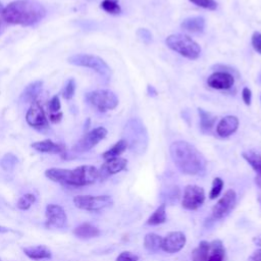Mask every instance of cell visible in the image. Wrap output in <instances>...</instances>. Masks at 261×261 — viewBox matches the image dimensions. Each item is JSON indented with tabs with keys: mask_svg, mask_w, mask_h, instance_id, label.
Segmentation results:
<instances>
[{
	"mask_svg": "<svg viewBox=\"0 0 261 261\" xmlns=\"http://www.w3.org/2000/svg\"><path fill=\"white\" fill-rule=\"evenodd\" d=\"M23 253L33 260H44L50 259L52 257L51 250L44 245H36V246H29L23 248Z\"/></svg>",
	"mask_w": 261,
	"mask_h": 261,
	"instance_id": "cell-19",
	"label": "cell"
},
{
	"mask_svg": "<svg viewBox=\"0 0 261 261\" xmlns=\"http://www.w3.org/2000/svg\"><path fill=\"white\" fill-rule=\"evenodd\" d=\"M182 30L190 33H201L205 28V19L202 16H192L185 18L180 23Z\"/></svg>",
	"mask_w": 261,
	"mask_h": 261,
	"instance_id": "cell-21",
	"label": "cell"
},
{
	"mask_svg": "<svg viewBox=\"0 0 261 261\" xmlns=\"http://www.w3.org/2000/svg\"><path fill=\"white\" fill-rule=\"evenodd\" d=\"M74 236L82 239H90V238H96L100 234V230L98 227L94 226L91 223H82L77 225L73 229Z\"/></svg>",
	"mask_w": 261,
	"mask_h": 261,
	"instance_id": "cell-22",
	"label": "cell"
},
{
	"mask_svg": "<svg viewBox=\"0 0 261 261\" xmlns=\"http://www.w3.org/2000/svg\"><path fill=\"white\" fill-rule=\"evenodd\" d=\"M205 202V191L196 185H189L185 188L181 206L187 210H197Z\"/></svg>",
	"mask_w": 261,
	"mask_h": 261,
	"instance_id": "cell-9",
	"label": "cell"
},
{
	"mask_svg": "<svg viewBox=\"0 0 261 261\" xmlns=\"http://www.w3.org/2000/svg\"><path fill=\"white\" fill-rule=\"evenodd\" d=\"M253 242L255 243V245H256V246L261 247V234H259V236L255 237V238L253 239Z\"/></svg>",
	"mask_w": 261,
	"mask_h": 261,
	"instance_id": "cell-43",
	"label": "cell"
},
{
	"mask_svg": "<svg viewBox=\"0 0 261 261\" xmlns=\"http://www.w3.org/2000/svg\"><path fill=\"white\" fill-rule=\"evenodd\" d=\"M45 175L52 181L70 187H84L94 184L99 178V170L93 165H81L74 169L49 168Z\"/></svg>",
	"mask_w": 261,
	"mask_h": 261,
	"instance_id": "cell-3",
	"label": "cell"
},
{
	"mask_svg": "<svg viewBox=\"0 0 261 261\" xmlns=\"http://www.w3.org/2000/svg\"><path fill=\"white\" fill-rule=\"evenodd\" d=\"M101 8L105 10L109 14H119L121 12V8L118 4V0H103L101 3Z\"/></svg>",
	"mask_w": 261,
	"mask_h": 261,
	"instance_id": "cell-31",
	"label": "cell"
},
{
	"mask_svg": "<svg viewBox=\"0 0 261 261\" xmlns=\"http://www.w3.org/2000/svg\"><path fill=\"white\" fill-rule=\"evenodd\" d=\"M190 1L196 4L197 6H200L205 9L215 10L217 8V3L214 0H190Z\"/></svg>",
	"mask_w": 261,
	"mask_h": 261,
	"instance_id": "cell-34",
	"label": "cell"
},
{
	"mask_svg": "<svg viewBox=\"0 0 261 261\" xmlns=\"http://www.w3.org/2000/svg\"><path fill=\"white\" fill-rule=\"evenodd\" d=\"M166 221V205L163 203L149 216L147 219V224L158 225Z\"/></svg>",
	"mask_w": 261,
	"mask_h": 261,
	"instance_id": "cell-26",
	"label": "cell"
},
{
	"mask_svg": "<svg viewBox=\"0 0 261 261\" xmlns=\"http://www.w3.org/2000/svg\"><path fill=\"white\" fill-rule=\"evenodd\" d=\"M165 43L168 48L177 52L179 55L195 60L200 56L201 48L191 37L184 34H173L166 38Z\"/></svg>",
	"mask_w": 261,
	"mask_h": 261,
	"instance_id": "cell-4",
	"label": "cell"
},
{
	"mask_svg": "<svg viewBox=\"0 0 261 261\" xmlns=\"http://www.w3.org/2000/svg\"><path fill=\"white\" fill-rule=\"evenodd\" d=\"M222 188H223V180L220 177H215L212 181V188L209 194V198L212 200L216 199L221 193Z\"/></svg>",
	"mask_w": 261,
	"mask_h": 261,
	"instance_id": "cell-32",
	"label": "cell"
},
{
	"mask_svg": "<svg viewBox=\"0 0 261 261\" xmlns=\"http://www.w3.org/2000/svg\"><path fill=\"white\" fill-rule=\"evenodd\" d=\"M139 257L138 255L129 252V251H124L121 252L117 257H116V261H138Z\"/></svg>",
	"mask_w": 261,
	"mask_h": 261,
	"instance_id": "cell-36",
	"label": "cell"
},
{
	"mask_svg": "<svg viewBox=\"0 0 261 261\" xmlns=\"http://www.w3.org/2000/svg\"><path fill=\"white\" fill-rule=\"evenodd\" d=\"M251 42H252V46H253L254 50H255L257 53L261 54V33L255 32V33L252 35Z\"/></svg>",
	"mask_w": 261,
	"mask_h": 261,
	"instance_id": "cell-37",
	"label": "cell"
},
{
	"mask_svg": "<svg viewBox=\"0 0 261 261\" xmlns=\"http://www.w3.org/2000/svg\"><path fill=\"white\" fill-rule=\"evenodd\" d=\"M162 240H163V238H161L160 236H158L154 232H149L144 238V247L149 252L156 253L159 250H161Z\"/></svg>",
	"mask_w": 261,
	"mask_h": 261,
	"instance_id": "cell-24",
	"label": "cell"
},
{
	"mask_svg": "<svg viewBox=\"0 0 261 261\" xmlns=\"http://www.w3.org/2000/svg\"><path fill=\"white\" fill-rule=\"evenodd\" d=\"M48 108L50 110L51 113H56L59 112L60 108H61V104H60V100H59V96L55 95L51 98V100L49 101L48 104Z\"/></svg>",
	"mask_w": 261,
	"mask_h": 261,
	"instance_id": "cell-35",
	"label": "cell"
},
{
	"mask_svg": "<svg viewBox=\"0 0 261 261\" xmlns=\"http://www.w3.org/2000/svg\"><path fill=\"white\" fill-rule=\"evenodd\" d=\"M89 104L95 107L100 112L112 110L118 105L117 96L109 90H96L86 95Z\"/></svg>",
	"mask_w": 261,
	"mask_h": 261,
	"instance_id": "cell-6",
	"label": "cell"
},
{
	"mask_svg": "<svg viewBox=\"0 0 261 261\" xmlns=\"http://www.w3.org/2000/svg\"><path fill=\"white\" fill-rule=\"evenodd\" d=\"M233 84L234 77L227 71H216L207 79V85L216 90H228Z\"/></svg>",
	"mask_w": 261,
	"mask_h": 261,
	"instance_id": "cell-15",
	"label": "cell"
},
{
	"mask_svg": "<svg viewBox=\"0 0 261 261\" xmlns=\"http://www.w3.org/2000/svg\"><path fill=\"white\" fill-rule=\"evenodd\" d=\"M187 239L181 231H170L162 240L161 250L166 253L173 254L180 251L186 245Z\"/></svg>",
	"mask_w": 261,
	"mask_h": 261,
	"instance_id": "cell-13",
	"label": "cell"
},
{
	"mask_svg": "<svg viewBox=\"0 0 261 261\" xmlns=\"http://www.w3.org/2000/svg\"><path fill=\"white\" fill-rule=\"evenodd\" d=\"M126 148H127V141L124 139H121L118 142H116L110 149L105 151L102 154V157L106 160L114 157H119V155L122 154Z\"/></svg>",
	"mask_w": 261,
	"mask_h": 261,
	"instance_id": "cell-25",
	"label": "cell"
},
{
	"mask_svg": "<svg viewBox=\"0 0 261 261\" xmlns=\"http://www.w3.org/2000/svg\"><path fill=\"white\" fill-rule=\"evenodd\" d=\"M113 200L108 195H79L73 198V204L76 208L87 211H100L111 206Z\"/></svg>",
	"mask_w": 261,
	"mask_h": 261,
	"instance_id": "cell-7",
	"label": "cell"
},
{
	"mask_svg": "<svg viewBox=\"0 0 261 261\" xmlns=\"http://www.w3.org/2000/svg\"><path fill=\"white\" fill-rule=\"evenodd\" d=\"M249 261H261V249L255 251L253 255L250 257Z\"/></svg>",
	"mask_w": 261,
	"mask_h": 261,
	"instance_id": "cell-42",
	"label": "cell"
},
{
	"mask_svg": "<svg viewBox=\"0 0 261 261\" xmlns=\"http://www.w3.org/2000/svg\"><path fill=\"white\" fill-rule=\"evenodd\" d=\"M236 201V192L231 189L227 190L224 195L217 201V203L212 207V217L215 220L225 217L233 209Z\"/></svg>",
	"mask_w": 261,
	"mask_h": 261,
	"instance_id": "cell-11",
	"label": "cell"
},
{
	"mask_svg": "<svg viewBox=\"0 0 261 261\" xmlns=\"http://www.w3.org/2000/svg\"><path fill=\"white\" fill-rule=\"evenodd\" d=\"M127 165V160L121 157H114L107 159L99 169V178L106 179L107 177L120 172Z\"/></svg>",
	"mask_w": 261,
	"mask_h": 261,
	"instance_id": "cell-14",
	"label": "cell"
},
{
	"mask_svg": "<svg viewBox=\"0 0 261 261\" xmlns=\"http://www.w3.org/2000/svg\"><path fill=\"white\" fill-rule=\"evenodd\" d=\"M171 159L178 170L188 175L201 174L206 169V160L202 153L185 141L173 142L169 147Z\"/></svg>",
	"mask_w": 261,
	"mask_h": 261,
	"instance_id": "cell-1",
	"label": "cell"
},
{
	"mask_svg": "<svg viewBox=\"0 0 261 261\" xmlns=\"http://www.w3.org/2000/svg\"><path fill=\"white\" fill-rule=\"evenodd\" d=\"M36 151L41 153H49V154H62L65 152L64 145L60 143H54L52 140H43L39 142H35L32 145Z\"/></svg>",
	"mask_w": 261,
	"mask_h": 261,
	"instance_id": "cell-17",
	"label": "cell"
},
{
	"mask_svg": "<svg viewBox=\"0 0 261 261\" xmlns=\"http://www.w3.org/2000/svg\"><path fill=\"white\" fill-rule=\"evenodd\" d=\"M209 254V243L201 241L192 252V261H207Z\"/></svg>",
	"mask_w": 261,
	"mask_h": 261,
	"instance_id": "cell-27",
	"label": "cell"
},
{
	"mask_svg": "<svg viewBox=\"0 0 261 261\" xmlns=\"http://www.w3.org/2000/svg\"><path fill=\"white\" fill-rule=\"evenodd\" d=\"M75 92V81L73 79H69L62 91V96L66 100H70Z\"/></svg>",
	"mask_w": 261,
	"mask_h": 261,
	"instance_id": "cell-33",
	"label": "cell"
},
{
	"mask_svg": "<svg viewBox=\"0 0 261 261\" xmlns=\"http://www.w3.org/2000/svg\"><path fill=\"white\" fill-rule=\"evenodd\" d=\"M242 156L256 172L255 184L261 189V154L255 151H247L243 152Z\"/></svg>",
	"mask_w": 261,
	"mask_h": 261,
	"instance_id": "cell-18",
	"label": "cell"
},
{
	"mask_svg": "<svg viewBox=\"0 0 261 261\" xmlns=\"http://www.w3.org/2000/svg\"><path fill=\"white\" fill-rule=\"evenodd\" d=\"M224 247L221 241L215 240L209 244V254L207 261H223Z\"/></svg>",
	"mask_w": 261,
	"mask_h": 261,
	"instance_id": "cell-23",
	"label": "cell"
},
{
	"mask_svg": "<svg viewBox=\"0 0 261 261\" xmlns=\"http://www.w3.org/2000/svg\"><path fill=\"white\" fill-rule=\"evenodd\" d=\"M67 61L72 65L92 68L99 74L106 77L111 74V69L108 64L101 57L93 54H74L68 57Z\"/></svg>",
	"mask_w": 261,
	"mask_h": 261,
	"instance_id": "cell-5",
	"label": "cell"
},
{
	"mask_svg": "<svg viewBox=\"0 0 261 261\" xmlns=\"http://www.w3.org/2000/svg\"><path fill=\"white\" fill-rule=\"evenodd\" d=\"M198 112L200 115V125L202 130H210L215 123L216 117L202 108H198Z\"/></svg>",
	"mask_w": 261,
	"mask_h": 261,
	"instance_id": "cell-28",
	"label": "cell"
},
{
	"mask_svg": "<svg viewBox=\"0 0 261 261\" xmlns=\"http://www.w3.org/2000/svg\"><path fill=\"white\" fill-rule=\"evenodd\" d=\"M0 261H1V259H0Z\"/></svg>",
	"mask_w": 261,
	"mask_h": 261,
	"instance_id": "cell-44",
	"label": "cell"
},
{
	"mask_svg": "<svg viewBox=\"0 0 261 261\" xmlns=\"http://www.w3.org/2000/svg\"><path fill=\"white\" fill-rule=\"evenodd\" d=\"M67 216L64 209L57 204H49L46 207V222L47 228H61L66 225Z\"/></svg>",
	"mask_w": 261,
	"mask_h": 261,
	"instance_id": "cell-12",
	"label": "cell"
},
{
	"mask_svg": "<svg viewBox=\"0 0 261 261\" xmlns=\"http://www.w3.org/2000/svg\"><path fill=\"white\" fill-rule=\"evenodd\" d=\"M46 15L45 7L37 0H15L3 10L6 23L30 27L38 23Z\"/></svg>",
	"mask_w": 261,
	"mask_h": 261,
	"instance_id": "cell-2",
	"label": "cell"
},
{
	"mask_svg": "<svg viewBox=\"0 0 261 261\" xmlns=\"http://www.w3.org/2000/svg\"><path fill=\"white\" fill-rule=\"evenodd\" d=\"M137 35L146 44L150 43V41L152 40V35H151V33L147 29H140V30H138Z\"/></svg>",
	"mask_w": 261,
	"mask_h": 261,
	"instance_id": "cell-38",
	"label": "cell"
},
{
	"mask_svg": "<svg viewBox=\"0 0 261 261\" xmlns=\"http://www.w3.org/2000/svg\"><path fill=\"white\" fill-rule=\"evenodd\" d=\"M239 127V119L234 115H227L218 122L216 133L221 138H227L232 135Z\"/></svg>",
	"mask_w": 261,
	"mask_h": 261,
	"instance_id": "cell-16",
	"label": "cell"
},
{
	"mask_svg": "<svg viewBox=\"0 0 261 261\" xmlns=\"http://www.w3.org/2000/svg\"><path fill=\"white\" fill-rule=\"evenodd\" d=\"M36 202V196L34 194L31 193H27L24 195H22L17 203H16V207L19 210H28L31 208V206Z\"/></svg>",
	"mask_w": 261,
	"mask_h": 261,
	"instance_id": "cell-30",
	"label": "cell"
},
{
	"mask_svg": "<svg viewBox=\"0 0 261 261\" xmlns=\"http://www.w3.org/2000/svg\"><path fill=\"white\" fill-rule=\"evenodd\" d=\"M3 10H4V7L2 5V3L0 2V34L4 31L5 29V24H6V21L3 17Z\"/></svg>",
	"mask_w": 261,
	"mask_h": 261,
	"instance_id": "cell-41",
	"label": "cell"
},
{
	"mask_svg": "<svg viewBox=\"0 0 261 261\" xmlns=\"http://www.w3.org/2000/svg\"><path fill=\"white\" fill-rule=\"evenodd\" d=\"M107 136V129L103 126L96 127L90 132H88L86 135H84L73 146L72 150L79 153L87 152L94 148L100 141H102Z\"/></svg>",
	"mask_w": 261,
	"mask_h": 261,
	"instance_id": "cell-10",
	"label": "cell"
},
{
	"mask_svg": "<svg viewBox=\"0 0 261 261\" xmlns=\"http://www.w3.org/2000/svg\"><path fill=\"white\" fill-rule=\"evenodd\" d=\"M242 98L243 101L245 102L246 105H250L251 104V100H252V92L249 88L245 87L242 91Z\"/></svg>",
	"mask_w": 261,
	"mask_h": 261,
	"instance_id": "cell-39",
	"label": "cell"
},
{
	"mask_svg": "<svg viewBox=\"0 0 261 261\" xmlns=\"http://www.w3.org/2000/svg\"><path fill=\"white\" fill-rule=\"evenodd\" d=\"M25 120L29 125H31L39 132L45 133L49 129L48 118L45 114V111L41 103L38 100L31 104L25 115Z\"/></svg>",
	"mask_w": 261,
	"mask_h": 261,
	"instance_id": "cell-8",
	"label": "cell"
},
{
	"mask_svg": "<svg viewBox=\"0 0 261 261\" xmlns=\"http://www.w3.org/2000/svg\"><path fill=\"white\" fill-rule=\"evenodd\" d=\"M62 112H56V113H50L49 114V120L50 121H52L53 123H57V122H59L60 120H61V118H62Z\"/></svg>",
	"mask_w": 261,
	"mask_h": 261,
	"instance_id": "cell-40",
	"label": "cell"
},
{
	"mask_svg": "<svg viewBox=\"0 0 261 261\" xmlns=\"http://www.w3.org/2000/svg\"><path fill=\"white\" fill-rule=\"evenodd\" d=\"M42 86H43L42 81H36V82L29 84L21 93L20 99L22 100V102H25V103L35 102L37 100L40 92L42 91Z\"/></svg>",
	"mask_w": 261,
	"mask_h": 261,
	"instance_id": "cell-20",
	"label": "cell"
},
{
	"mask_svg": "<svg viewBox=\"0 0 261 261\" xmlns=\"http://www.w3.org/2000/svg\"><path fill=\"white\" fill-rule=\"evenodd\" d=\"M17 157L12 153H6L0 160V166L5 171H11L17 164Z\"/></svg>",
	"mask_w": 261,
	"mask_h": 261,
	"instance_id": "cell-29",
	"label": "cell"
}]
</instances>
